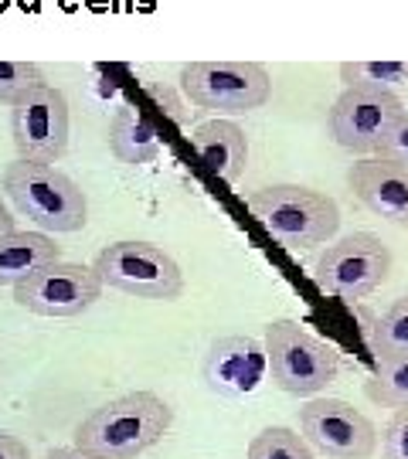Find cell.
Wrapping results in <instances>:
<instances>
[{"label":"cell","mask_w":408,"mask_h":459,"mask_svg":"<svg viewBox=\"0 0 408 459\" xmlns=\"http://www.w3.org/2000/svg\"><path fill=\"white\" fill-rule=\"evenodd\" d=\"M174 422L170 402L153 392H126L89 411L75 426V446L109 459H136L167 436Z\"/></svg>","instance_id":"6da1fadb"},{"label":"cell","mask_w":408,"mask_h":459,"mask_svg":"<svg viewBox=\"0 0 408 459\" xmlns=\"http://www.w3.org/2000/svg\"><path fill=\"white\" fill-rule=\"evenodd\" d=\"M248 212L279 246L303 252L326 246L341 229V208L324 191L303 184H269L248 197Z\"/></svg>","instance_id":"7a4b0ae2"},{"label":"cell","mask_w":408,"mask_h":459,"mask_svg":"<svg viewBox=\"0 0 408 459\" xmlns=\"http://www.w3.org/2000/svg\"><path fill=\"white\" fill-rule=\"evenodd\" d=\"M4 195L17 212L41 231H79L89 221V201L82 187L55 164L21 160L4 170Z\"/></svg>","instance_id":"3957f363"},{"label":"cell","mask_w":408,"mask_h":459,"mask_svg":"<svg viewBox=\"0 0 408 459\" xmlns=\"http://www.w3.org/2000/svg\"><path fill=\"white\" fill-rule=\"evenodd\" d=\"M265 361L269 377L279 392L310 398L320 394L341 371L337 347L320 341L317 333L303 330L296 320H273L265 324Z\"/></svg>","instance_id":"277c9868"},{"label":"cell","mask_w":408,"mask_h":459,"mask_svg":"<svg viewBox=\"0 0 408 459\" xmlns=\"http://www.w3.org/2000/svg\"><path fill=\"white\" fill-rule=\"evenodd\" d=\"M392 248L375 231H351L326 246L313 263V282L334 299L358 303L381 290L392 276Z\"/></svg>","instance_id":"5b68a950"},{"label":"cell","mask_w":408,"mask_h":459,"mask_svg":"<svg viewBox=\"0 0 408 459\" xmlns=\"http://www.w3.org/2000/svg\"><path fill=\"white\" fill-rule=\"evenodd\" d=\"M180 89L197 109L218 116H245L273 96V79L259 62H191L180 68Z\"/></svg>","instance_id":"8992f818"},{"label":"cell","mask_w":408,"mask_h":459,"mask_svg":"<svg viewBox=\"0 0 408 459\" xmlns=\"http://www.w3.org/2000/svg\"><path fill=\"white\" fill-rule=\"evenodd\" d=\"M96 273L109 290L136 299H180L184 273L170 252L153 242H113L96 255Z\"/></svg>","instance_id":"52a82bcc"},{"label":"cell","mask_w":408,"mask_h":459,"mask_svg":"<svg viewBox=\"0 0 408 459\" xmlns=\"http://www.w3.org/2000/svg\"><path fill=\"white\" fill-rule=\"evenodd\" d=\"M106 282L96 273V265L82 263H48L34 276L14 286V303L38 316H55V320H72L92 310L102 299Z\"/></svg>","instance_id":"ba28073f"},{"label":"cell","mask_w":408,"mask_h":459,"mask_svg":"<svg viewBox=\"0 0 408 459\" xmlns=\"http://www.w3.org/2000/svg\"><path fill=\"white\" fill-rule=\"evenodd\" d=\"M11 140L21 160L58 164L68 150V102L55 85H38L11 106Z\"/></svg>","instance_id":"9c48e42d"},{"label":"cell","mask_w":408,"mask_h":459,"mask_svg":"<svg viewBox=\"0 0 408 459\" xmlns=\"http://www.w3.org/2000/svg\"><path fill=\"white\" fill-rule=\"evenodd\" d=\"M299 432L326 459H371L378 426L343 398H313L299 409Z\"/></svg>","instance_id":"30bf717a"},{"label":"cell","mask_w":408,"mask_h":459,"mask_svg":"<svg viewBox=\"0 0 408 459\" xmlns=\"http://www.w3.org/2000/svg\"><path fill=\"white\" fill-rule=\"evenodd\" d=\"M402 113H405V102L398 99V92L343 89L330 109V136L343 150L378 153Z\"/></svg>","instance_id":"8fae6325"},{"label":"cell","mask_w":408,"mask_h":459,"mask_svg":"<svg viewBox=\"0 0 408 459\" xmlns=\"http://www.w3.org/2000/svg\"><path fill=\"white\" fill-rule=\"evenodd\" d=\"M269 375V361H265V344L252 341V337H214L204 358H201V381L204 388L218 398L229 402H242L262 388V381Z\"/></svg>","instance_id":"7c38bea8"},{"label":"cell","mask_w":408,"mask_h":459,"mask_svg":"<svg viewBox=\"0 0 408 459\" xmlns=\"http://www.w3.org/2000/svg\"><path fill=\"white\" fill-rule=\"evenodd\" d=\"M347 184L358 201L378 218L408 229V167L388 157H364L347 170Z\"/></svg>","instance_id":"4fadbf2b"},{"label":"cell","mask_w":408,"mask_h":459,"mask_svg":"<svg viewBox=\"0 0 408 459\" xmlns=\"http://www.w3.org/2000/svg\"><path fill=\"white\" fill-rule=\"evenodd\" d=\"M191 147L201 157V164L225 184H239V178L248 167V136H245V130L235 119L218 116V119H208V123L195 126Z\"/></svg>","instance_id":"5bb4252c"},{"label":"cell","mask_w":408,"mask_h":459,"mask_svg":"<svg viewBox=\"0 0 408 459\" xmlns=\"http://www.w3.org/2000/svg\"><path fill=\"white\" fill-rule=\"evenodd\" d=\"M58 259L62 246L48 231H7L0 235V286H17Z\"/></svg>","instance_id":"9a60e30c"},{"label":"cell","mask_w":408,"mask_h":459,"mask_svg":"<svg viewBox=\"0 0 408 459\" xmlns=\"http://www.w3.org/2000/svg\"><path fill=\"white\" fill-rule=\"evenodd\" d=\"M109 150H113L116 160H123L130 167H143L161 157L163 143L157 136V126L140 109L119 106L113 123H109Z\"/></svg>","instance_id":"2e32d148"},{"label":"cell","mask_w":408,"mask_h":459,"mask_svg":"<svg viewBox=\"0 0 408 459\" xmlns=\"http://www.w3.org/2000/svg\"><path fill=\"white\" fill-rule=\"evenodd\" d=\"M343 89H375V92H398L408 85V62L398 58H364V62H343L341 65Z\"/></svg>","instance_id":"e0dca14e"},{"label":"cell","mask_w":408,"mask_h":459,"mask_svg":"<svg viewBox=\"0 0 408 459\" xmlns=\"http://www.w3.org/2000/svg\"><path fill=\"white\" fill-rule=\"evenodd\" d=\"M364 394L381 409L408 405V351L375 361V375L364 381Z\"/></svg>","instance_id":"ac0fdd59"},{"label":"cell","mask_w":408,"mask_h":459,"mask_svg":"<svg viewBox=\"0 0 408 459\" xmlns=\"http://www.w3.org/2000/svg\"><path fill=\"white\" fill-rule=\"evenodd\" d=\"M371 354L375 361L381 358H395V354H405L408 351V293L398 296L388 310L378 316L375 337H371Z\"/></svg>","instance_id":"d6986e66"},{"label":"cell","mask_w":408,"mask_h":459,"mask_svg":"<svg viewBox=\"0 0 408 459\" xmlns=\"http://www.w3.org/2000/svg\"><path fill=\"white\" fill-rule=\"evenodd\" d=\"M248 459H313V446L296 429L269 426L248 443Z\"/></svg>","instance_id":"ffe728a7"},{"label":"cell","mask_w":408,"mask_h":459,"mask_svg":"<svg viewBox=\"0 0 408 459\" xmlns=\"http://www.w3.org/2000/svg\"><path fill=\"white\" fill-rule=\"evenodd\" d=\"M45 85V75L34 62L24 58H0V102L14 106L17 99H24L31 89Z\"/></svg>","instance_id":"44dd1931"},{"label":"cell","mask_w":408,"mask_h":459,"mask_svg":"<svg viewBox=\"0 0 408 459\" xmlns=\"http://www.w3.org/2000/svg\"><path fill=\"white\" fill-rule=\"evenodd\" d=\"M381 456L385 459H408V405L392 411L385 436H381Z\"/></svg>","instance_id":"7402d4cb"},{"label":"cell","mask_w":408,"mask_h":459,"mask_svg":"<svg viewBox=\"0 0 408 459\" xmlns=\"http://www.w3.org/2000/svg\"><path fill=\"white\" fill-rule=\"evenodd\" d=\"M378 153L408 167V106H405V113L395 119V126L388 130V136H385V143H381Z\"/></svg>","instance_id":"603a6c76"},{"label":"cell","mask_w":408,"mask_h":459,"mask_svg":"<svg viewBox=\"0 0 408 459\" xmlns=\"http://www.w3.org/2000/svg\"><path fill=\"white\" fill-rule=\"evenodd\" d=\"M0 459H31V449L21 436L0 429Z\"/></svg>","instance_id":"cb8c5ba5"},{"label":"cell","mask_w":408,"mask_h":459,"mask_svg":"<svg viewBox=\"0 0 408 459\" xmlns=\"http://www.w3.org/2000/svg\"><path fill=\"white\" fill-rule=\"evenodd\" d=\"M45 459H109L102 453H92V449H82V446H55L45 453Z\"/></svg>","instance_id":"d4e9b609"},{"label":"cell","mask_w":408,"mask_h":459,"mask_svg":"<svg viewBox=\"0 0 408 459\" xmlns=\"http://www.w3.org/2000/svg\"><path fill=\"white\" fill-rule=\"evenodd\" d=\"M7 231H14V214L4 208V201H0V235H7Z\"/></svg>","instance_id":"484cf974"}]
</instances>
